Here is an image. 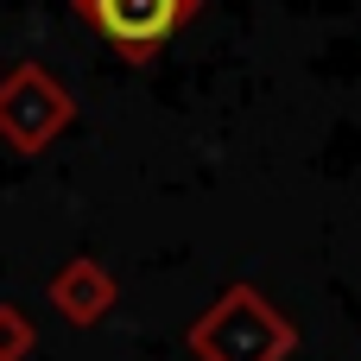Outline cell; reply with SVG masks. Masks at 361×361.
Listing matches in <instances>:
<instances>
[{
  "label": "cell",
  "mask_w": 361,
  "mask_h": 361,
  "mask_svg": "<svg viewBox=\"0 0 361 361\" xmlns=\"http://www.w3.org/2000/svg\"><path fill=\"white\" fill-rule=\"evenodd\" d=\"M76 95L51 63H13L0 70V140L19 159H38L57 133H70Z\"/></svg>",
  "instance_id": "2"
},
{
  "label": "cell",
  "mask_w": 361,
  "mask_h": 361,
  "mask_svg": "<svg viewBox=\"0 0 361 361\" xmlns=\"http://www.w3.org/2000/svg\"><path fill=\"white\" fill-rule=\"evenodd\" d=\"M197 361H292L298 355V324L260 292V286H222V298L184 330Z\"/></svg>",
  "instance_id": "1"
},
{
  "label": "cell",
  "mask_w": 361,
  "mask_h": 361,
  "mask_svg": "<svg viewBox=\"0 0 361 361\" xmlns=\"http://www.w3.org/2000/svg\"><path fill=\"white\" fill-rule=\"evenodd\" d=\"M190 6H203V0H190Z\"/></svg>",
  "instance_id": "6"
},
{
  "label": "cell",
  "mask_w": 361,
  "mask_h": 361,
  "mask_svg": "<svg viewBox=\"0 0 361 361\" xmlns=\"http://www.w3.org/2000/svg\"><path fill=\"white\" fill-rule=\"evenodd\" d=\"M32 349H38V324H32V311L13 305V298H0V361H25Z\"/></svg>",
  "instance_id": "5"
},
{
  "label": "cell",
  "mask_w": 361,
  "mask_h": 361,
  "mask_svg": "<svg viewBox=\"0 0 361 361\" xmlns=\"http://www.w3.org/2000/svg\"><path fill=\"white\" fill-rule=\"evenodd\" d=\"M95 32H102V44L108 51H121L127 63H152L165 44H171V32H184V19L197 13L190 0H70Z\"/></svg>",
  "instance_id": "3"
},
{
  "label": "cell",
  "mask_w": 361,
  "mask_h": 361,
  "mask_svg": "<svg viewBox=\"0 0 361 361\" xmlns=\"http://www.w3.org/2000/svg\"><path fill=\"white\" fill-rule=\"evenodd\" d=\"M44 298H51V311H57L63 324H76V330H95V324H102V317L121 305V286H114V273H108L95 254H70V260L51 273Z\"/></svg>",
  "instance_id": "4"
}]
</instances>
